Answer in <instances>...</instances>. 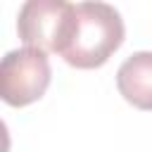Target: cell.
I'll return each instance as SVG.
<instances>
[{
    "label": "cell",
    "mask_w": 152,
    "mask_h": 152,
    "mask_svg": "<svg viewBox=\"0 0 152 152\" xmlns=\"http://www.w3.org/2000/svg\"><path fill=\"white\" fill-rule=\"evenodd\" d=\"M50 86V62L38 48H19L2 57L0 93L12 107H26L45 95Z\"/></svg>",
    "instance_id": "3"
},
{
    "label": "cell",
    "mask_w": 152,
    "mask_h": 152,
    "mask_svg": "<svg viewBox=\"0 0 152 152\" xmlns=\"http://www.w3.org/2000/svg\"><path fill=\"white\" fill-rule=\"evenodd\" d=\"M121 14L100 0H86L76 5V19L62 57L76 69L102 66L124 43Z\"/></svg>",
    "instance_id": "1"
},
{
    "label": "cell",
    "mask_w": 152,
    "mask_h": 152,
    "mask_svg": "<svg viewBox=\"0 0 152 152\" xmlns=\"http://www.w3.org/2000/svg\"><path fill=\"white\" fill-rule=\"evenodd\" d=\"M74 19L76 5L69 0H26L17 17V31L26 48L62 55L71 36Z\"/></svg>",
    "instance_id": "2"
},
{
    "label": "cell",
    "mask_w": 152,
    "mask_h": 152,
    "mask_svg": "<svg viewBox=\"0 0 152 152\" xmlns=\"http://www.w3.org/2000/svg\"><path fill=\"white\" fill-rule=\"evenodd\" d=\"M116 88L138 109H152V52L131 55L116 71Z\"/></svg>",
    "instance_id": "4"
}]
</instances>
